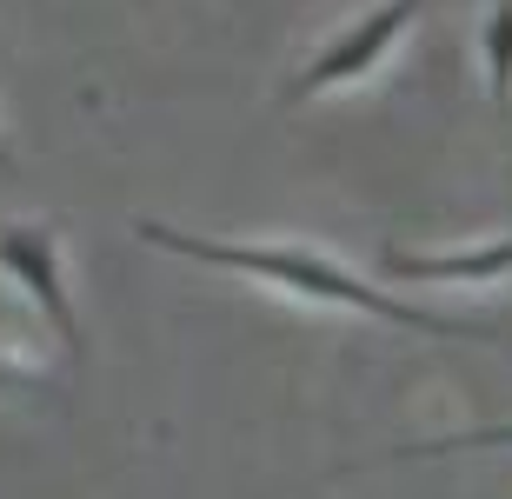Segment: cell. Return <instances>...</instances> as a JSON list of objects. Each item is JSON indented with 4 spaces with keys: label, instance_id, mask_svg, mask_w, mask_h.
Returning a JSON list of instances; mask_svg holds the SVG:
<instances>
[{
    "label": "cell",
    "instance_id": "cell-2",
    "mask_svg": "<svg viewBox=\"0 0 512 499\" xmlns=\"http://www.w3.org/2000/svg\"><path fill=\"white\" fill-rule=\"evenodd\" d=\"M413 14H419V0H386V7H373V14H360L353 27H340V34L326 40L320 54L306 60L300 74L280 87V100L293 107V100H313V94H326V87H346V80H360V74H373L386 54H393V40L413 27Z\"/></svg>",
    "mask_w": 512,
    "mask_h": 499
},
{
    "label": "cell",
    "instance_id": "cell-4",
    "mask_svg": "<svg viewBox=\"0 0 512 499\" xmlns=\"http://www.w3.org/2000/svg\"><path fill=\"white\" fill-rule=\"evenodd\" d=\"M380 267L393 273V280H499V273H512V233H506V240H486V247H459V253L386 247Z\"/></svg>",
    "mask_w": 512,
    "mask_h": 499
},
{
    "label": "cell",
    "instance_id": "cell-8",
    "mask_svg": "<svg viewBox=\"0 0 512 499\" xmlns=\"http://www.w3.org/2000/svg\"><path fill=\"white\" fill-rule=\"evenodd\" d=\"M0 167H14V147H7V140H0Z\"/></svg>",
    "mask_w": 512,
    "mask_h": 499
},
{
    "label": "cell",
    "instance_id": "cell-3",
    "mask_svg": "<svg viewBox=\"0 0 512 499\" xmlns=\"http://www.w3.org/2000/svg\"><path fill=\"white\" fill-rule=\"evenodd\" d=\"M0 273H14L20 293L40 307V320L54 327V340L67 353H87V333H80V313L67 300V280H60V233L54 227H34V220H20V227H0Z\"/></svg>",
    "mask_w": 512,
    "mask_h": 499
},
{
    "label": "cell",
    "instance_id": "cell-1",
    "mask_svg": "<svg viewBox=\"0 0 512 499\" xmlns=\"http://www.w3.org/2000/svg\"><path fill=\"white\" fill-rule=\"evenodd\" d=\"M133 233L147 247H167L180 260H200V267H227L247 273V280H266V287H286L293 300H313V307H346V313H373V320H393V327L433 333V340H493V327H473V320H453V313H426L399 293L373 287L360 273H346L340 260H326L313 247H247V240H207V233H180L167 220H133Z\"/></svg>",
    "mask_w": 512,
    "mask_h": 499
},
{
    "label": "cell",
    "instance_id": "cell-5",
    "mask_svg": "<svg viewBox=\"0 0 512 499\" xmlns=\"http://www.w3.org/2000/svg\"><path fill=\"white\" fill-rule=\"evenodd\" d=\"M479 54H486L493 100H512V0H493V14L479 27Z\"/></svg>",
    "mask_w": 512,
    "mask_h": 499
},
{
    "label": "cell",
    "instance_id": "cell-6",
    "mask_svg": "<svg viewBox=\"0 0 512 499\" xmlns=\"http://www.w3.org/2000/svg\"><path fill=\"white\" fill-rule=\"evenodd\" d=\"M506 446H512V426H473V433H453V440L393 446L386 460H446V453H506Z\"/></svg>",
    "mask_w": 512,
    "mask_h": 499
},
{
    "label": "cell",
    "instance_id": "cell-7",
    "mask_svg": "<svg viewBox=\"0 0 512 499\" xmlns=\"http://www.w3.org/2000/svg\"><path fill=\"white\" fill-rule=\"evenodd\" d=\"M0 393H47V380H40L34 366H14V360H0Z\"/></svg>",
    "mask_w": 512,
    "mask_h": 499
}]
</instances>
